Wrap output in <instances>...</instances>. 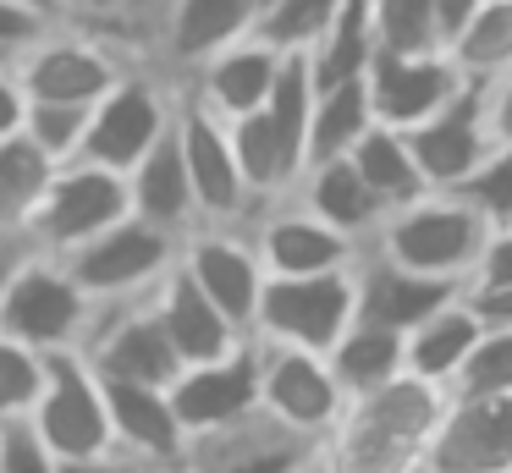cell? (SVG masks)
Masks as SVG:
<instances>
[{"label":"cell","mask_w":512,"mask_h":473,"mask_svg":"<svg viewBox=\"0 0 512 473\" xmlns=\"http://www.w3.org/2000/svg\"><path fill=\"white\" fill-rule=\"evenodd\" d=\"M441 407H446L441 385L402 374V380L380 385L369 396H347L342 418L320 440V451L331 457L336 473H419Z\"/></svg>","instance_id":"obj_1"},{"label":"cell","mask_w":512,"mask_h":473,"mask_svg":"<svg viewBox=\"0 0 512 473\" xmlns=\"http://www.w3.org/2000/svg\"><path fill=\"white\" fill-rule=\"evenodd\" d=\"M485 242H490V220L479 215L463 193H424V198H413V204L391 209V215L380 220L369 248L386 253L402 270L468 286L479 270Z\"/></svg>","instance_id":"obj_2"},{"label":"cell","mask_w":512,"mask_h":473,"mask_svg":"<svg viewBox=\"0 0 512 473\" xmlns=\"http://www.w3.org/2000/svg\"><path fill=\"white\" fill-rule=\"evenodd\" d=\"M171 116H177V77L155 72V66H127V72L94 99L78 160L127 176L160 138H166Z\"/></svg>","instance_id":"obj_3"},{"label":"cell","mask_w":512,"mask_h":473,"mask_svg":"<svg viewBox=\"0 0 512 473\" xmlns=\"http://www.w3.org/2000/svg\"><path fill=\"white\" fill-rule=\"evenodd\" d=\"M89 325H94V297L78 286L67 259L28 248L12 281H6V292H0V336L23 341L34 352H72L83 347Z\"/></svg>","instance_id":"obj_4"},{"label":"cell","mask_w":512,"mask_h":473,"mask_svg":"<svg viewBox=\"0 0 512 473\" xmlns=\"http://www.w3.org/2000/svg\"><path fill=\"white\" fill-rule=\"evenodd\" d=\"M127 66L138 61H127L111 39L72 28V22H50L39 39H28L12 55V77L23 83L28 105H94Z\"/></svg>","instance_id":"obj_5"},{"label":"cell","mask_w":512,"mask_h":473,"mask_svg":"<svg viewBox=\"0 0 512 473\" xmlns=\"http://www.w3.org/2000/svg\"><path fill=\"white\" fill-rule=\"evenodd\" d=\"M122 215H133L127 176L105 171V165H89V160H67V165H56L39 209L28 215L23 242L34 253L67 259V253H78L89 237H100L105 226H116Z\"/></svg>","instance_id":"obj_6"},{"label":"cell","mask_w":512,"mask_h":473,"mask_svg":"<svg viewBox=\"0 0 512 473\" xmlns=\"http://www.w3.org/2000/svg\"><path fill=\"white\" fill-rule=\"evenodd\" d=\"M353 319H358L353 264L347 270H325V275H265V292H259L248 336L276 341V347L331 352Z\"/></svg>","instance_id":"obj_7"},{"label":"cell","mask_w":512,"mask_h":473,"mask_svg":"<svg viewBox=\"0 0 512 473\" xmlns=\"http://www.w3.org/2000/svg\"><path fill=\"white\" fill-rule=\"evenodd\" d=\"M182 237L144 215H122L116 226H105L100 237H89L78 253H67V270L78 275V286L94 303H122V297H144L160 286V275L177 264Z\"/></svg>","instance_id":"obj_8"},{"label":"cell","mask_w":512,"mask_h":473,"mask_svg":"<svg viewBox=\"0 0 512 473\" xmlns=\"http://www.w3.org/2000/svg\"><path fill=\"white\" fill-rule=\"evenodd\" d=\"M28 424L39 429L56 462L72 457H100V451H116L111 440V407H105V380L94 374V363L72 352H50L45 363V391H39Z\"/></svg>","instance_id":"obj_9"},{"label":"cell","mask_w":512,"mask_h":473,"mask_svg":"<svg viewBox=\"0 0 512 473\" xmlns=\"http://www.w3.org/2000/svg\"><path fill=\"white\" fill-rule=\"evenodd\" d=\"M342 407L347 391L336 385L325 352L259 341V413L265 418H276L287 435L320 446L331 435V424L342 418Z\"/></svg>","instance_id":"obj_10"},{"label":"cell","mask_w":512,"mask_h":473,"mask_svg":"<svg viewBox=\"0 0 512 473\" xmlns=\"http://www.w3.org/2000/svg\"><path fill=\"white\" fill-rule=\"evenodd\" d=\"M177 143L193 182V204H199V226H243L254 198H248L243 171H237L232 127L182 83H177Z\"/></svg>","instance_id":"obj_11"},{"label":"cell","mask_w":512,"mask_h":473,"mask_svg":"<svg viewBox=\"0 0 512 473\" xmlns=\"http://www.w3.org/2000/svg\"><path fill=\"white\" fill-rule=\"evenodd\" d=\"M83 358L94 363L100 380H133V385H171L182 374V358L160 325L155 303L122 297V303H94V325L83 336Z\"/></svg>","instance_id":"obj_12"},{"label":"cell","mask_w":512,"mask_h":473,"mask_svg":"<svg viewBox=\"0 0 512 473\" xmlns=\"http://www.w3.org/2000/svg\"><path fill=\"white\" fill-rule=\"evenodd\" d=\"M512 468V396L446 391L419 473H501Z\"/></svg>","instance_id":"obj_13"},{"label":"cell","mask_w":512,"mask_h":473,"mask_svg":"<svg viewBox=\"0 0 512 473\" xmlns=\"http://www.w3.org/2000/svg\"><path fill=\"white\" fill-rule=\"evenodd\" d=\"M166 396H171V407H177V424L188 440L254 418L259 413V341L243 336L232 352H221V358L188 363V369L166 385Z\"/></svg>","instance_id":"obj_14"},{"label":"cell","mask_w":512,"mask_h":473,"mask_svg":"<svg viewBox=\"0 0 512 473\" xmlns=\"http://www.w3.org/2000/svg\"><path fill=\"white\" fill-rule=\"evenodd\" d=\"M402 138H408V149H413V160H419L430 193H452V187H463L468 176L479 171V160L496 149V138H490V116H485V83L457 88L435 116H424L419 127H402Z\"/></svg>","instance_id":"obj_15"},{"label":"cell","mask_w":512,"mask_h":473,"mask_svg":"<svg viewBox=\"0 0 512 473\" xmlns=\"http://www.w3.org/2000/svg\"><path fill=\"white\" fill-rule=\"evenodd\" d=\"M177 264L243 336L254 330V308H259V292H265V264H259L243 226H193L182 237Z\"/></svg>","instance_id":"obj_16"},{"label":"cell","mask_w":512,"mask_h":473,"mask_svg":"<svg viewBox=\"0 0 512 473\" xmlns=\"http://www.w3.org/2000/svg\"><path fill=\"white\" fill-rule=\"evenodd\" d=\"M248 242H254L265 275H325V270H347L358 259V248L331 231L325 220H314L298 198H276V204L248 209L243 220Z\"/></svg>","instance_id":"obj_17"},{"label":"cell","mask_w":512,"mask_h":473,"mask_svg":"<svg viewBox=\"0 0 512 473\" xmlns=\"http://www.w3.org/2000/svg\"><path fill=\"white\" fill-rule=\"evenodd\" d=\"M364 88L380 127H419L468 83L446 61V50H375L364 66Z\"/></svg>","instance_id":"obj_18"},{"label":"cell","mask_w":512,"mask_h":473,"mask_svg":"<svg viewBox=\"0 0 512 473\" xmlns=\"http://www.w3.org/2000/svg\"><path fill=\"white\" fill-rule=\"evenodd\" d=\"M353 292H358V319H364V325H380V330L408 336L413 325H424L435 308H446L452 297H463L468 286L435 281V275H419V270H402V264L386 259V253L358 248Z\"/></svg>","instance_id":"obj_19"},{"label":"cell","mask_w":512,"mask_h":473,"mask_svg":"<svg viewBox=\"0 0 512 473\" xmlns=\"http://www.w3.org/2000/svg\"><path fill=\"white\" fill-rule=\"evenodd\" d=\"M105 407H111V440L122 457L160 468V473H182L188 435L177 424V407H171L166 385L105 380Z\"/></svg>","instance_id":"obj_20"},{"label":"cell","mask_w":512,"mask_h":473,"mask_svg":"<svg viewBox=\"0 0 512 473\" xmlns=\"http://www.w3.org/2000/svg\"><path fill=\"white\" fill-rule=\"evenodd\" d=\"M254 28H259V0H171L155 66L182 83L193 66H204L226 44L248 39Z\"/></svg>","instance_id":"obj_21"},{"label":"cell","mask_w":512,"mask_h":473,"mask_svg":"<svg viewBox=\"0 0 512 473\" xmlns=\"http://www.w3.org/2000/svg\"><path fill=\"white\" fill-rule=\"evenodd\" d=\"M292 198H298L314 220H325L331 231H342L353 248H369V242H375V231H380V220L391 215V209L375 198V187L358 176V165L347 160V154H342V160L303 165Z\"/></svg>","instance_id":"obj_22"},{"label":"cell","mask_w":512,"mask_h":473,"mask_svg":"<svg viewBox=\"0 0 512 473\" xmlns=\"http://www.w3.org/2000/svg\"><path fill=\"white\" fill-rule=\"evenodd\" d=\"M276 66H281L276 44H265L259 33H248V39L215 50L204 66H193V72L182 77V88H193L215 116L237 121V116H248V110L265 105L270 83H276Z\"/></svg>","instance_id":"obj_23"},{"label":"cell","mask_w":512,"mask_h":473,"mask_svg":"<svg viewBox=\"0 0 512 473\" xmlns=\"http://www.w3.org/2000/svg\"><path fill=\"white\" fill-rule=\"evenodd\" d=\"M149 303H155V314H160V325H166L171 347H177L182 369H188V363H204V358H221V352H232L237 341H243V330L188 281L182 264H171V270L160 275Z\"/></svg>","instance_id":"obj_24"},{"label":"cell","mask_w":512,"mask_h":473,"mask_svg":"<svg viewBox=\"0 0 512 473\" xmlns=\"http://www.w3.org/2000/svg\"><path fill=\"white\" fill-rule=\"evenodd\" d=\"M127 198H133V215L155 220V226L177 231V237H188L199 226V204H193V182H188L182 143H177V116H171L166 138L127 171Z\"/></svg>","instance_id":"obj_25"},{"label":"cell","mask_w":512,"mask_h":473,"mask_svg":"<svg viewBox=\"0 0 512 473\" xmlns=\"http://www.w3.org/2000/svg\"><path fill=\"white\" fill-rule=\"evenodd\" d=\"M479 336H485V325L474 319L468 297H452L446 308H435L424 325H413L408 336H402L408 374H413V380H424V385L452 391L457 374H463V363H468V352L479 347Z\"/></svg>","instance_id":"obj_26"},{"label":"cell","mask_w":512,"mask_h":473,"mask_svg":"<svg viewBox=\"0 0 512 473\" xmlns=\"http://www.w3.org/2000/svg\"><path fill=\"white\" fill-rule=\"evenodd\" d=\"M226 127H232V154H237V171H243V187H248V198H254V209L276 204V198H287L292 187H298L303 149L281 138L265 110H248V116L226 121Z\"/></svg>","instance_id":"obj_27"},{"label":"cell","mask_w":512,"mask_h":473,"mask_svg":"<svg viewBox=\"0 0 512 473\" xmlns=\"http://www.w3.org/2000/svg\"><path fill=\"white\" fill-rule=\"evenodd\" d=\"M325 363H331L336 385H342L347 396H369V391H380V385L408 374L402 336L397 330H380V325H364V319H353V325L342 330V341L325 352Z\"/></svg>","instance_id":"obj_28"},{"label":"cell","mask_w":512,"mask_h":473,"mask_svg":"<svg viewBox=\"0 0 512 473\" xmlns=\"http://www.w3.org/2000/svg\"><path fill=\"white\" fill-rule=\"evenodd\" d=\"M347 160L358 165V176L375 187V198L386 209H402V204H413V198L430 193V182H424V171H419V160H413L402 127H380V121H375V127L353 143Z\"/></svg>","instance_id":"obj_29"},{"label":"cell","mask_w":512,"mask_h":473,"mask_svg":"<svg viewBox=\"0 0 512 473\" xmlns=\"http://www.w3.org/2000/svg\"><path fill=\"white\" fill-rule=\"evenodd\" d=\"M446 61L463 83H496L512 72V0H479V11L446 44Z\"/></svg>","instance_id":"obj_30"},{"label":"cell","mask_w":512,"mask_h":473,"mask_svg":"<svg viewBox=\"0 0 512 473\" xmlns=\"http://www.w3.org/2000/svg\"><path fill=\"white\" fill-rule=\"evenodd\" d=\"M369 55H375V11L369 0H342L331 17V28L314 39L309 66H314V88L347 83V77H364Z\"/></svg>","instance_id":"obj_31"},{"label":"cell","mask_w":512,"mask_h":473,"mask_svg":"<svg viewBox=\"0 0 512 473\" xmlns=\"http://www.w3.org/2000/svg\"><path fill=\"white\" fill-rule=\"evenodd\" d=\"M369 127H375V110H369L364 77L320 88V94H314V116H309V165L353 154V143L364 138Z\"/></svg>","instance_id":"obj_32"},{"label":"cell","mask_w":512,"mask_h":473,"mask_svg":"<svg viewBox=\"0 0 512 473\" xmlns=\"http://www.w3.org/2000/svg\"><path fill=\"white\" fill-rule=\"evenodd\" d=\"M50 176H56V160L45 149H34L23 132L0 143V231L23 237V226L39 209V198H45Z\"/></svg>","instance_id":"obj_33"},{"label":"cell","mask_w":512,"mask_h":473,"mask_svg":"<svg viewBox=\"0 0 512 473\" xmlns=\"http://www.w3.org/2000/svg\"><path fill=\"white\" fill-rule=\"evenodd\" d=\"M336 6L342 0H265L254 33L265 44H276V50H314V39L331 28Z\"/></svg>","instance_id":"obj_34"},{"label":"cell","mask_w":512,"mask_h":473,"mask_svg":"<svg viewBox=\"0 0 512 473\" xmlns=\"http://www.w3.org/2000/svg\"><path fill=\"white\" fill-rule=\"evenodd\" d=\"M45 363L50 352H34L23 341L0 336V424L34 413L39 391H45Z\"/></svg>","instance_id":"obj_35"},{"label":"cell","mask_w":512,"mask_h":473,"mask_svg":"<svg viewBox=\"0 0 512 473\" xmlns=\"http://www.w3.org/2000/svg\"><path fill=\"white\" fill-rule=\"evenodd\" d=\"M375 11V50H441L430 0H369Z\"/></svg>","instance_id":"obj_36"},{"label":"cell","mask_w":512,"mask_h":473,"mask_svg":"<svg viewBox=\"0 0 512 473\" xmlns=\"http://www.w3.org/2000/svg\"><path fill=\"white\" fill-rule=\"evenodd\" d=\"M89 110L94 105H28L23 138L34 143V149H45L56 165H67V160H78V149H83Z\"/></svg>","instance_id":"obj_37"},{"label":"cell","mask_w":512,"mask_h":473,"mask_svg":"<svg viewBox=\"0 0 512 473\" xmlns=\"http://www.w3.org/2000/svg\"><path fill=\"white\" fill-rule=\"evenodd\" d=\"M452 391H479V396H512V325L485 330L479 347L468 352L463 374Z\"/></svg>","instance_id":"obj_38"},{"label":"cell","mask_w":512,"mask_h":473,"mask_svg":"<svg viewBox=\"0 0 512 473\" xmlns=\"http://www.w3.org/2000/svg\"><path fill=\"white\" fill-rule=\"evenodd\" d=\"M452 193H463L490 226H512V149L496 143V149L479 160V171L468 176L463 187H452Z\"/></svg>","instance_id":"obj_39"},{"label":"cell","mask_w":512,"mask_h":473,"mask_svg":"<svg viewBox=\"0 0 512 473\" xmlns=\"http://www.w3.org/2000/svg\"><path fill=\"white\" fill-rule=\"evenodd\" d=\"M0 473H56V451L39 440L28 418L0 424Z\"/></svg>","instance_id":"obj_40"},{"label":"cell","mask_w":512,"mask_h":473,"mask_svg":"<svg viewBox=\"0 0 512 473\" xmlns=\"http://www.w3.org/2000/svg\"><path fill=\"white\" fill-rule=\"evenodd\" d=\"M468 286H512V226H490V242Z\"/></svg>","instance_id":"obj_41"},{"label":"cell","mask_w":512,"mask_h":473,"mask_svg":"<svg viewBox=\"0 0 512 473\" xmlns=\"http://www.w3.org/2000/svg\"><path fill=\"white\" fill-rule=\"evenodd\" d=\"M116 11H122V0H61V22L89 28V33H100V39H111Z\"/></svg>","instance_id":"obj_42"},{"label":"cell","mask_w":512,"mask_h":473,"mask_svg":"<svg viewBox=\"0 0 512 473\" xmlns=\"http://www.w3.org/2000/svg\"><path fill=\"white\" fill-rule=\"evenodd\" d=\"M468 308H474V319L485 330H501L512 325V286H468Z\"/></svg>","instance_id":"obj_43"},{"label":"cell","mask_w":512,"mask_h":473,"mask_svg":"<svg viewBox=\"0 0 512 473\" xmlns=\"http://www.w3.org/2000/svg\"><path fill=\"white\" fill-rule=\"evenodd\" d=\"M50 22H39L34 11H23L17 6V0H0V50H23L28 39H39V33H45Z\"/></svg>","instance_id":"obj_44"},{"label":"cell","mask_w":512,"mask_h":473,"mask_svg":"<svg viewBox=\"0 0 512 473\" xmlns=\"http://www.w3.org/2000/svg\"><path fill=\"white\" fill-rule=\"evenodd\" d=\"M485 116H490V138L501 149H512V72L485 83Z\"/></svg>","instance_id":"obj_45"},{"label":"cell","mask_w":512,"mask_h":473,"mask_svg":"<svg viewBox=\"0 0 512 473\" xmlns=\"http://www.w3.org/2000/svg\"><path fill=\"white\" fill-rule=\"evenodd\" d=\"M23 121H28V94H23V83L12 77V66H0V143L17 138Z\"/></svg>","instance_id":"obj_46"},{"label":"cell","mask_w":512,"mask_h":473,"mask_svg":"<svg viewBox=\"0 0 512 473\" xmlns=\"http://www.w3.org/2000/svg\"><path fill=\"white\" fill-rule=\"evenodd\" d=\"M56 473H160V468H144V462L122 457V451H100V457H72V462H56Z\"/></svg>","instance_id":"obj_47"},{"label":"cell","mask_w":512,"mask_h":473,"mask_svg":"<svg viewBox=\"0 0 512 473\" xmlns=\"http://www.w3.org/2000/svg\"><path fill=\"white\" fill-rule=\"evenodd\" d=\"M430 6H435V39H441V50H446V44L457 39V28L479 11V0H430Z\"/></svg>","instance_id":"obj_48"},{"label":"cell","mask_w":512,"mask_h":473,"mask_svg":"<svg viewBox=\"0 0 512 473\" xmlns=\"http://www.w3.org/2000/svg\"><path fill=\"white\" fill-rule=\"evenodd\" d=\"M23 253H28V242L17 237V231H0V292H6V281H12V270L23 264Z\"/></svg>","instance_id":"obj_49"},{"label":"cell","mask_w":512,"mask_h":473,"mask_svg":"<svg viewBox=\"0 0 512 473\" xmlns=\"http://www.w3.org/2000/svg\"><path fill=\"white\" fill-rule=\"evenodd\" d=\"M23 11H34L39 22H61V0H17Z\"/></svg>","instance_id":"obj_50"},{"label":"cell","mask_w":512,"mask_h":473,"mask_svg":"<svg viewBox=\"0 0 512 473\" xmlns=\"http://www.w3.org/2000/svg\"><path fill=\"white\" fill-rule=\"evenodd\" d=\"M298 473H336V468H331V457H325V451H320V446H314V451H309V457H303V462H298Z\"/></svg>","instance_id":"obj_51"},{"label":"cell","mask_w":512,"mask_h":473,"mask_svg":"<svg viewBox=\"0 0 512 473\" xmlns=\"http://www.w3.org/2000/svg\"><path fill=\"white\" fill-rule=\"evenodd\" d=\"M0 66H12V50H0Z\"/></svg>","instance_id":"obj_52"},{"label":"cell","mask_w":512,"mask_h":473,"mask_svg":"<svg viewBox=\"0 0 512 473\" xmlns=\"http://www.w3.org/2000/svg\"><path fill=\"white\" fill-rule=\"evenodd\" d=\"M259 11H265V0H259Z\"/></svg>","instance_id":"obj_53"},{"label":"cell","mask_w":512,"mask_h":473,"mask_svg":"<svg viewBox=\"0 0 512 473\" xmlns=\"http://www.w3.org/2000/svg\"><path fill=\"white\" fill-rule=\"evenodd\" d=\"M501 473H512V468H501Z\"/></svg>","instance_id":"obj_54"}]
</instances>
